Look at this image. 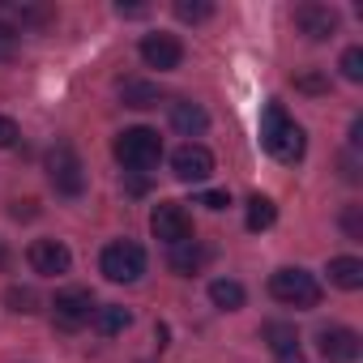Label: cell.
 I'll list each match as a JSON object with an SVG mask.
<instances>
[{
  "instance_id": "44dd1931",
  "label": "cell",
  "mask_w": 363,
  "mask_h": 363,
  "mask_svg": "<svg viewBox=\"0 0 363 363\" xmlns=\"http://www.w3.org/2000/svg\"><path fill=\"white\" fill-rule=\"evenodd\" d=\"M265 337H269V346H274V354H278V359H282V354H291V350H299L295 329H291V325H282V320H269V325H265Z\"/></svg>"
},
{
  "instance_id": "9a60e30c",
  "label": "cell",
  "mask_w": 363,
  "mask_h": 363,
  "mask_svg": "<svg viewBox=\"0 0 363 363\" xmlns=\"http://www.w3.org/2000/svg\"><path fill=\"white\" fill-rule=\"evenodd\" d=\"M329 282L342 291H359L363 286V261L359 257H333L329 261Z\"/></svg>"
},
{
  "instance_id": "7402d4cb",
  "label": "cell",
  "mask_w": 363,
  "mask_h": 363,
  "mask_svg": "<svg viewBox=\"0 0 363 363\" xmlns=\"http://www.w3.org/2000/svg\"><path fill=\"white\" fill-rule=\"evenodd\" d=\"M210 13H214L210 0H175V18H179V22H193V26H197V22H206Z\"/></svg>"
},
{
  "instance_id": "ffe728a7",
  "label": "cell",
  "mask_w": 363,
  "mask_h": 363,
  "mask_svg": "<svg viewBox=\"0 0 363 363\" xmlns=\"http://www.w3.org/2000/svg\"><path fill=\"white\" fill-rule=\"evenodd\" d=\"M274 218H278V210H274V201H269V197H261V193H257V197H248V218H244V223H248V231H269V227H274Z\"/></svg>"
},
{
  "instance_id": "603a6c76",
  "label": "cell",
  "mask_w": 363,
  "mask_h": 363,
  "mask_svg": "<svg viewBox=\"0 0 363 363\" xmlns=\"http://www.w3.org/2000/svg\"><path fill=\"white\" fill-rule=\"evenodd\" d=\"M5 303H9L13 312H22V316L39 312V295H35L30 286H9V291H5Z\"/></svg>"
},
{
  "instance_id": "ac0fdd59",
  "label": "cell",
  "mask_w": 363,
  "mask_h": 363,
  "mask_svg": "<svg viewBox=\"0 0 363 363\" xmlns=\"http://www.w3.org/2000/svg\"><path fill=\"white\" fill-rule=\"evenodd\" d=\"M210 299H214V308H223V312H235V308H244V286L235 282V278H214L210 282Z\"/></svg>"
},
{
  "instance_id": "cb8c5ba5",
  "label": "cell",
  "mask_w": 363,
  "mask_h": 363,
  "mask_svg": "<svg viewBox=\"0 0 363 363\" xmlns=\"http://www.w3.org/2000/svg\"><path fill=\"white\" fill-rule=\"evenodd\" d=\"M18 48H22V30L9 26V22H0V60H13Z\"/></svg>"
},
{
  "instance_id": "d6a6232c",
  "label": "cell",
  "mask_w": 363,
  "mask_h": 363,
  "mask_svg": "<svg viewBox=\"0 0 363 363\" xmlns=\"http://www.w3.org/2000/svg\"><path fill=\"white\" fill-rule=\"evenodd\" d=\"M278 363H308V359H303V354H299V350H291V354H282V359H278Z\"/></svg>"
},
{
  "instance_id": "4fadbf2b",
  "label": "cell",
  "mask_w": 363,
  "mask_h": 363,
  "mask_svg": "<svg viewBox=\"0 0 363 363\" xmlns=\"http://www.w3.org/2000/svg\"><path fill=\"white\" fill-rule=\"evenodd\" d=\"M291 128V116H286V107L278 103V99H269L265 103V116H261V145L265 150H274L278 145V137Z\"/></svg>"
},
{
  "instance_id": "836d02e7",
  "label": "cell",
  "mask_w": 363,
  "mask_h": 363,
  "mask_svg": "<svg viewBox=\"0 0 363 363\" xmlns=\"http://www.w3.org/2000/svg\"><path fill=\"white\" fill-rule=\"evenodd\" d=\"M5 265H9V252H5V248H0V269H5Z\"/></svg>"
},
{
  "instance_id": "3957f363",
  "label": "cell",
  "mask_w": 363,
  "mask_h": 363,
  "mask_svg": "<svg viewBox=\"0 0 363 363\" xmlns=\"http://www.w3.org/2000/svg\"><path fill=\"white\" fill-rule=\"evenodd\" d=\"M48 179L60 197H82L86 193V167H82V158L69 141H56L48 150Z\"/></svg>"
},
{
  "instance_id": "8fae6325",
  "label": "cell",
  "mask_w": 363,
  "mask_h": 363,
  "mask_svg": "<svg viewBox=\"0 0 363 363\" xmlns=\"http://www.w3.org/2000/svg\"><path fill=\"white\" fill-rule=\"evenodd\" d=\"M320 354H325L329 363H354V359H359V333L346 329V325L320 329Z\"/></svg>"
},
{
  "instance_id": "30bf717a",
  "label": "cell",
  "mask_w": 363,
  "mask_h": 363,
  "mask_svg": "<svg viewBox=\"0 0 363 363\" xmlns=\"http://www.w3.org/2000/svg\"><path fill=\"white\" fill-rule=\"evenodd\" d=\"M141 60H145L150 69L167 73V69H179V60H184V48H179L175 35H145V39H141Z\"/></svg>"
},
{
  "instance_id": "8992f818",
  "label": "cell",
  "mask_w": 363,
  "mask_h": 363,
  "mask_svg": "<svg viewBox=\"0 0 363 363\" xmlns=\"http://www.w3.org/2000/svg\"><path fill=\"white\" fill-rule=\"evenodd\" d=\"M171 171H175V179H184V184H201V179L214 175V154L201 141H184L171 154Z\"/></svg>"
},
{
  "instance_id": "5bb4252c",
  "label": "cell",
  "mask_w": 363,
  "mask_h": 363,
  "mask_svg": "<svg viewBox=\"0 0 363 363\" xmlns=\"http://www.w3.org/2000/svg\"><path fill=\"white\" fill-rule=\"evenodd\" d=\"M90 325H94L103 337H116V333H124V329L133 325V312H128V308H120V303H103V308H94Z\"/></svg>"
},
{
  "instance_id": "9c48e42d",
  "label": "cell",
  "mask_w": 363,
  "mask_h": 363,
  "mask_svg": "<svg viewBox=\"0 0 363 363\" xmlns=\"http://www.w3.org/2000/svg\"><path fill=\"white\" fill-rule=\"evenodd\" d=\"M295 26H299L303 39L325 43V39L337 35V13H333L329 5H299V9H295Z\"/></svg>"
},
{
  "instance_id": "5b68a950",
  "label": "cell",
  "mask_w": 363,
  "mask_h": 363,
  "mask_svg": "<svg viewBox=\"0 0 363 363\" xmlns=\"http://www.w3.org/2000/svg\"><path fill=\"white\" fill-rule=\"evenodd\" d=\"M150 231H154V240H162L167 248H175V244H189L193 240V218H189L184 206L158 201L154 214H150Z\"/></svg>"
},
{
  "instance_id": "d4e9b609",
  "label": "cell",
  "mask_w": 363,
  "mask_h": 363,
  "mask_svg": "<svg viewBox=\"0 0 363 363\" xmlns=\"http://www.w3.org/2000/svg\"><path fill=\"white\" fill-rule=\"evenodd\" d=\"M342 77L346 82H363V48H346L342 52Z\"/></svg>"
},
{
  "instance_id": "f546056e",
  "label": "cell",
  "mask_w": 363,
  "mask_h": 363,
  "mask_svg": "<svg viewBox=\"0 0 363 363\" xmlns=\"http://www.w3.org/2000/svg\"><path fill=\"white\" fill-rule=\"evenodd\" d=\"M295 86H299V90H308V94H316V90H325V77H316V73H303V77H295Z\"/></svg>"
},
{
  "instance_id": "83f0119b",
  "label": "cell",
  "mask_w": 363,
  "mask_h": 363,
  "mask_svg": "<svg viewBox=\"0 0 363 363\" xmlns=\"http://www.w3.org/2000/svg\"><path fill=\"white\" fill-rule=\"evenodd\" d=\"M18 137H22V133H18V124H13L9 116H0V150H9V145H18Z\"/></svg>"
},
{
  "instance_id": "f1b7e54d",
  "label": "cell",
  "mask_w": 363,
  "mask_h": 363,
  "mask_svg": "<svg viewBox=\"0 0 363 363\" xmlns=\"http://www.w3.org/2000/svg\"><path fill=\"white\" fill-rule=\"evenodd\" d=\"M201 206H206V210H227V206H231V193L210 189V193H201Z\"/></svg>"
},
{
  "instance_id": "52a82bcc",
  "label": "cell",
  "mask_w": 363,
  "mask_h": 363,
  "mask_svg": "<svg viewBox=\"0 0 363 363\" xmlns=\"http://www.w3.org/2000/svg\"><path fill=\"white\" fill-rule=\"evenodd\" d=\"M94 308H99V303H94V295H90L86 286H69V291H60L56 303H52L60 329H82V325H90Z\"/></svg>"
},
{
  "instance_id": "7a4b0ae2",
  "label": "cell",
  "mask_w": 363,
  "mask_h": 363,
  "mask_svg": "<svg viewBox=\"0 0 363 363\" xmlns=\"http://www.w3.org/2000/svg\"><path fill=\"white\" fill-rule=\"evenodd\" d=\"M269 295L286 308H316L320 303V282L299 269V265H286V269H274L269 274Z\"/></svg>"
},
{
  "instance_id": "277c9868",
  "label": "cell",
  "mask_w": 363,
  "mask_h": 363,
  "mask_svg": "<svg viewBox=\"0 0 363 363\" xmlns=\"http://www.w3.org/2000/svg\"><path fill=\"white\" fill-rule=\"evenodd\" d=\"M99 269H103L107 282H137L145 274V248L133 244V240H116V244L103 248Z\"/></svg>"
},
{
  "instance_id": "1f68e13d",
  "label": "cell",
  "mask_w": 363,
  "mask_h": 363,
  "mask_svg": "<svg viewBox=\"0 0 363 363\" xmlns=\"http://www.w3.org/2000/svg\"><path fill=\"white\" fill-rule=\"evenodd\" d=\"M35 214V201H13V218H30Z\"/></svg>"
},
{
  "instance_id": "2e32d148",
  "label": "cell",
  "mask_w": 363,
  "mask_h": 363,
  "mask_svg": "<svg viewBox=\"0 0 363 363\" xmlns=\"http://www.w3.org/2000/svg\"><path fill=\"white\" fill-rule=\"evenodd\" d=\"M201 261H206V252H201V244H197V240L175 244V248H171V257H167V265H171L175 274H184V278H193V274L201 269Z\"/></svg>"
},
{
  "instance_id": "d6986e66",
  "label": "cell",
  "mask_w": 363,
  "mask_h": 363,
  "mask_svg": "<svg viewBox=\"0 0 363 363\" xmlns=\"http://www.w3.org/2000/svg\"><path fill=\"white\" fill-rule=\"evenodd\" d=\"M120 99H124V107H158L162 90L154 82H124L120 86Z\"/></svg>"
},
{
  "instance_id": "6da1fadb",
  "label": "cell",
  "mask_w": 363,
  "mask_h": 363,
  "mask_svg": "<svg viewBox=\"0 0 363 363\" xmlns=\"http://www.w3.org/2000/svg\"><path fill=\"white\" fill-rule=\"evenodd\" d=\"M116 158H120V167H128V171H150V167H158V158H162V137L154 133V128H124L120 137H116Z\"/></svg>"
},
{
  "instance_id": "e0dca14e",
  "label": "cell",
  "mask_w": 363,
  "mask_h": 363,
  "mask_svg": "<svg viewBox=\"0 0 363 363\" xmlns=\"http://www.w3.org/2000/svg\"><path fill=\"white\" fill-rule=\"evenodd\" d=\"M303 150H308V141H303V128L291 120V128L278 137V145H274L269 154H274L278 162H286V167H291V162H299V158H303Z\"/></svg>"
},
{
  "instance_id": "484cf974",
  "label": "cell",
  "mask_w": 363,
  "mask_h": 363,
  "mask_svg": "<svg viewBox=\"0 0 363 363\" xmlns=\"http://www.w3.org/2000/svg\"><path fill=\"white\" fill-rule=\"evenodd\" d=\"M22 22H30V26H43V22H52V13L48 9H30V5H9Z\"/></svg>"
},
{
  "instance_id": "4dcf8cb0",
  "label": "cell",
  "mask_w": 363,
  "mask_h": 363,
  "mask_svg": "<svg viewBox=\"0 0 363 363\" xmlns=\"http://www.w3.org/2000/svg\"><path fill=\"white\" fill-rule=\"evenodd\" d=\"M116 13H120V18H145L150 9H145V5H116Z\"/></svg>"
},
{
  "instance_id": "ba28073f",
  "label": "cell",
  "mask_w": 363,
  "mask_h": 363,
  "mask_svg": "<svg viewBox=\"0 0 363 363\" xmlns=\"http://www.w3.org/2000/svg\"><path fill=\"white\" fill-rule=\"evenodd\" d=\"M26 261H30L35 274H43V278H60V274H69L73 252H69L60 240H35V244L26 248Z\"/></svg>"
},
{
  "instance_id": "7c38bea8",
  "label": "cell",
  "mask_w": 363,
  "mask_h": 363,
  "mask_svg": "<svg viewBox=\"0 0 363 363\" xmlns=\"http://www.w3.org/2000/svg\"><path fill=\"white\" fill-rule=\"evenodd\" d=\"M171 128L184 133V137H201V133L210 128V116H206V107L193 103V99H175V103H171Z\"/></svg>"
},
{
  "instance_id": "4316f807",
  "label": "cell",
  "mask_w": 363,
  "mask_h": 363,
  "mask_svg": "<svg viewBox=\"0 0 363 363\" xmlns=\"http://www.w3.org/2000/svg\"><path fill=\"white\" fill-rule=\"evenodd\" d=\"M342 227H346V235H350V240H363V218H359V206H346Z\"/></svg>"
}]
</instances>
